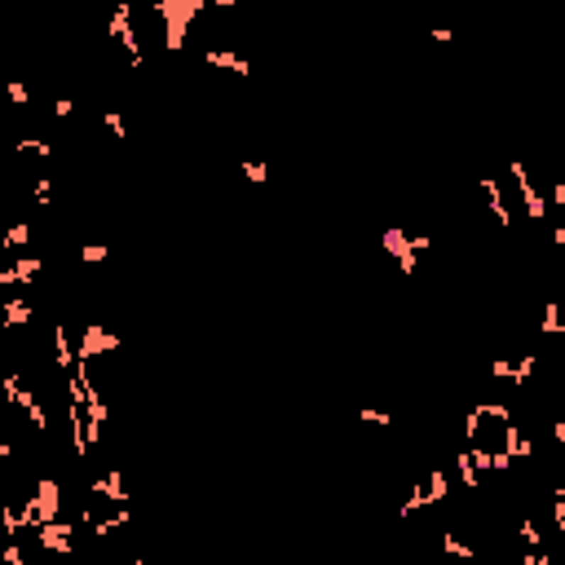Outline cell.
I'll return each instance as SVG.
<instances>
[{
	"instance_id": "obj_1",
	"label": "cell",
	"mask_w": 565,
	"mask_h": 565,
	"mask_svg": "<svg viewBox=\"0 0 565 565\" xmlns=\"http://www.w3.org/2000/svg\"><path fill=\"white\" fill-rule=\"evenodd\" d=\"M204 9L199 0H164V5H155V13L168 23V31H164V45L168 49H181L186 45V27H190V18Z\"/></svg>"
},
{
	"instance_id": "obj_2",
	"label": "cell",
	"mask_w": 565,
	"mask_h": 565,
	"mask_svg": "<svg viewBox=\"0 0 565 565\" xmlns=\"http://www.w3.org/2000/svg\"><path fill=\"white\" fill-rule=\"evenodd\" d=\"M385 248H389V256H397V265H402V274H415V260H419V252H415V243L402 230H385Z\"/></svg>"
},
{
	"instance_id": "obj_3",
	"label": "cell",
	"mask_w": 565,
	"mask_h": 565,
	"mask_svg": "<svg viewBox=\"0 0 565 565\" xmlns=\"http://www.w3.org/2000/svg\"><path fill=\"white\" fill-rule=\"evenodd\" d=\"M106 349H119V336H111L106 327H97V322H93V327L84 331V340H79V353L75 358H97V353H106Z\"/></svg>"
},
{
	"instance_id": "obj_4",
	"label": "cell",
	"mask_w": 565,
	"mask_h": 565,
	"mask_svg": "<svg viewBox=\"0 0 565 565\" xmlns=\"http://www.w3.org/2000/svg\"><path fill=\"white\" fill-rule=\"evenodd\" d=\"M512 177H517V186H521V199H526L530 216H534V221L548 216V204H543V194H539V186H534V177L526 172V164H512Z\"/></svg>"
},
{
	"instance_id": "obj_5",
	"label": "cell",
	"mask_w": 565,
	"mask_h": 565,
	"mask_svg": "<svg viewBox=\"0 0 565 565\" xmlns=\"http://www.w3.org/2000/svg\"><path fill=\"white\" fill-rule=\"evenodd\" d=\"M503 451H508L512 459H530L534 455V441L521 433V424H503Z\"/></svg>"
},
{
	"instance_id": "obj_6",
	"label": "cell",
	"mask_w": 565,
	"mask_h": 565,
	"mask_svg": "<svg viewBox=\"0 0 565 565\" xmlns=\"http://www.w3.org/2000/svg\"><path fill=\"white\" fill-rule=\"evenodd\" d=\"M93 495H102V499H111V503H124L128 490H124V477H119V468H111L106 477H97V481H93Z\"/></svg>"
},
{
	"instance_id": "obj_7",
	"label": "cell",
	"mask_w": 565,
	"mask_h": 565,
	"mask_svg": "<svg viewBox=\"0 0 565 565\" xmlns=\"http://www.w3.org/2000/svg\"><path fill=\"white\" fill-rule=\"evenodd\" d=\"M208 67H221V71H234V75H248V62L230 49H208Z\"/></svg>"
},
{
	"instance_id": "obj_8",
	"label": "cell",
	"mask_w": 565,
	"mask_h": 565,
	"mask_svg": "<svg viewBox=\"0 0 565 565\" xmlns=\"http://www.w3.org/2000/svg\"><path fill=\"white\" fill-rule=\"evenodd\" d=\"M481 190H486V199H490V208H495V221H499V226H512V212L503 208V194H499V186H495L490 177H481Z\"/></svg>"
},
{
	"instance_id": "obj_9",
	"label": "cell",
	"mask_w": 565,
	"mask_h": 565,
	"mask_svg": "<svg viewBox=\"0 0 565 565\" xmlns=\"http://www.w3.org/2000/svg\"><path fill=\"white\" fill-rule=\"evenodd\" d=\"M455 468H459V481L468 490H477V481H481V473H477V463H473V455L468 451H459V459H455Z\"/></svg>"
},
{
	"instance_id": "obj_10",
	"label": "cell",
	"mask_w": 565,
	"mask_h": 565,
	"mask_svg": "<svg viewBox=\"0 0 565 565\" xmlns=\"http://www.w3.org/2000/svg\"><path fill=\"white\" fill-rule=\"evenodd\" d=\"M539 327L548 331V336H561V305H556V300H548V309H543V322H539Z\"/></svg>"
},
{
	"instance_id": "obj_11",
	"label": "cell",
	"mask_w": 565,
	"mask_h": 565,
	"mask_svg": "<svg viewBox=\"0 0 565 565\" xmlns=\"http://www.w3.org/2000/svg\"><path fill=\"white\" fill-rule=\"evenodd\" d=\"M31 314V305H23V300H13V305H5V327H23Z\"/></svg>"
},
{
	"instance_id": "obj_12",
	"label": "cell",
	"mask_w": 565,
	"mask_h": 565,
	"mask_svg": "<svg viewBox=\"0 0 565 565\" xmlns=\"http://www.w3.org/2000/svg\"><path fill=\"white\" fill-rule=\"evenodd\" d=\"M441 548H446L451 556H463V561H473V556H477V552L468 548V543H463V539H455V534H446V539H441Z\"/></svg>"
},
{
	"instance_id": "obj_13",
	"label": "cell",
	"mask_w": 565,
	"mask_h": 565,
	"mask_svg": "<svg viewBox=\"0 0 565 565\" xmlns=\"http://www.w3.org/2000/svg\"><path fill=\"white\" fill-rule=\"evenodd\" d=\"M446 499V473H429V503Z\"/></svg>"
},
{
	"instance_id": "obj_14",
	"label": "cell",
	"mask_w": 565,
	"mask_h": 565,
	"mask_svg": "<svg viewBox=\"0 0 565 565\" xmlns=\"http://www.w3.org/2000/svg\"><path fill=\"white\" fill-rule=\"evenodd\" d=\"M521 539H526L530 548H539V530H534V521H521Z\"/></svg>"
},
{
	"instance_id": "obj_15",
	"label": "cell",
	"mask_w": 565,
	"mask_h": 565,
	"mask_svg": "<svg viewBox=\"0 0 565 565\" xmlns=\"http://www.w3.org/2000/svg\"><path fill=\"white\" fill-rule=\"evenodd\" d=\"M243 172H248V181H256V186L265 181V164H243Z\"/></svg>"
},
{
	"instance_id": "obj_16",
	"label": "cell",
	"mask_w": 565,
	"mask_h": 565,
	"mask_svg": "<svg viewBox=\"0 0 565 565\" xmlns=\"http://www.w3.org/2000/svg\"><path fill=\"white\" fill-rule=\"evenodd\" d=\"M106 124H111L115 137H124V119H119V111H106Z\"/></svg>"
},
{
	"instance_id": "obj_17",
	"label": "cell",
	"mask_w": 565,
	"mask_h": 565,
	"mask_svg": "<svg viewBox=\"0 0 565 565\" xmlns=\"http://www.w3.org/2000/svg\"><path fill=\"white\" fill-rule=\"evenodd\" d=\"M552 517H556V530L565 534V499H556V503H552Z\"/></svg>"
},
{
	"instance_id": "obj_18",
	"label": "cell",
	"mask_w": 565,
	"mask_h": 565,
	"mask_svg": "<svg viewBox=\"0 0 565 565\" xmlns=\"http://www.w3.org/2000/svg\"><path fill=\"white\" fill-rule=\"evenodd\" d=\"M526 565H552V561H548V552H539V548H530V552H526Z\"/></svg>"
},
{
	"instance_id": "obj_19",
	"label": "cell",
	"mask_w": 565,
	"mask_h": 565,
	"mask_svg": "<svg viewBox=\"0 0 565 565\" xmlns=\"http://www.w3.org/2000/svg\"><path fill=\"white\" fill-rule=\"evenodd\" d=\"M362 419H367V424H389V415L385 411H358Z\"/></svg>"
},
{
	"instance_id": "obj_20",
	"label": "cell",
	"mask_w": 565,
	"mask_h": 565,
	"mask_svg": "<svg viewBox=\"0 0 565 565\" xmlns=\"http://www.w3.org/2000/svg\"><path fill=\"white\" fill-rule=\"evenodd\" d=\"M102 256H106V248H84V260H89V265H97Z\"/></svg>"
},
{
	"instance_id": "obj_21",
	"label": "cell",
	"mask_w": 565,
	"mask_h": 565,
	"mask_svg": "<svg viewBox=\"0 0 565 565\" xmlns=\"http://www.w3.org/2000/svg\"><path fill=\"white\" fill-rule=\"evenodd\" d=\"M552 199H556V204L565 208V177H556V186H552Z\"/></svg>"
},
{
	"instance_id": "obj_22",
	"label": "cell",
	"mask_w": 565,
	"mask_h": 565,
	"mask_svg": "<svg viewBox=\"0 0 565 565\" xmlns=\"http://www.w3.org/2000/svg\"><path fill=\"white\" fill-rule=\"evenodd\" d=\"M552 243H556V248H565V226H556V230H552Z\"/></svg>"
},
{
	"instance_id": "obj_23",
	"label": "cell",
	"mask_w": 565,
	"mask_h": 565,
	"mask_svg": "<svg viewBox=\"0 0 565 565\" xmlns=\"http://www.w3.org/2000/svg\"><path fill=\"white\" fill-rule=\"evenodd\" d=\"M552 437H556V441H565V419H561V424H552Z\"/></svg>"
}]
</instances>
